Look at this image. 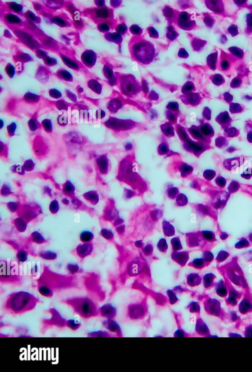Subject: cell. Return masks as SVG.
Returning a JSON list of instances; mask_svg holds the SVG:
<instances>
[{"instance_id": "cell-58", "label": "cell", "mask_w": 252, "mask_h": 372, "mask_svg": "<svg viewBox=\"0 0 252 372\" xmlns=\"http://www.w3.org/2000/svg\"><path fill=\"white\" fill-rule=\"evenodd\" d=\"M58 122H59V124L60 123V124H63V125L66 124L67 123H68L67 120H66V119L65 118V117H64V116H61V117H60V118H59V119H58Z\"/></svg>"}, {"instance_id": "cell-14", "label": "cell", "mask_w": 252, "mask_h": 372, "mask_svg": "<svg viewBox=\"0 0 252 372\" xmlns=\"http://www.w3.org/2000/svg\"><path fill=\"white\" fill-rule=\"evenodd\" d=\"M217 59V52H214L208 55L207 59V63L209 67L213 70L215 69L216 63Z\"/></svg>"}, {"instance_id": "cell-60", "label": "cell", "mask_w": 252, "mask_h": 372, "mask_svg": "<svg viewBox=\"0 0 252 372\" xmlns=\"http://www.w3.org/2000/svg\"><path fill=\"white\" fill-rule=\"evenodd\" d=\"M242 175H244V177H245V178H247V179H249V178L251 177V170H249L248 173H246V172H245V173H244V174H242Z\"/></svg>"}, {"instance_id": "cell-43", "label": "cell", "mask_w": 252, "mask_h": 372, "mask_svg": "<svg viewBox=\"0 0 252 372\" xmlns=\"http://www.w3.org/2000/svg\"><path fill=\"white\" fill-rule=\"evenodd\" d=\"M228 31L231 34V35H232V36H236L238 34L237 27L236 25H232L230 26L229 28H228Z\"/></svg>"}, {"instance_id": "cell-5", "label": "cell", "mask_w": 252, "mask_h": 372, "mask_svg": "<svg viewBox=\"0 0 252 372\" xmlns=\"http://www.w3.org/2000/svg\"><path fill=\"white\" fill-rule=\"evenodd\" d=\"M121 87L125 92L135 93L138 92L139 85L133 75H123L120 77Z\"/></svg>"}, {"instance_id": "cell-10", "label": "cell", "mask_w": 252, "mask_h": 372, "mask_svg": "<svg viewBox=\"0 0 252 372\" xmlns=\"http://www.w3.org/2000/svg\"><path fill=\"white\" fill-rule=\"evenodd\" d=\"M163 231L164 235L170 237L173 236L175 234V229L173 226L171 225L169 222L164 220L163 222Z\"/></svg>"}, {"instance_id": "cell-13", "label": "cell", "mask_w": 252, "mask_h": 372, "mask_svg": "<svg viewBox=\"0 0 252 372\" xmlns=\"http://www.w3.org/2000/svg\"><path fill=\"white\" fill-rule=\"evenodd\" d=\"M216 119L219 124L224 125L230 122L231 119L227 112H224L220 114Z\"/></svg>"}, {"instance_id": "cell-28", "label": "cell", "mask_w": 252, "mask_h": 372, "mask_svg": "<svg viewBox=\"0 0 252 372\" xmlns=\"http://www.w3.org/2000/svg\"><path fill=\"white\" fill-rule=\"evenodd\" d=\"M60 207L59 204L57 201L53 200L52 201L49 206V210L52 214H56L59 210Z\"/></svg>"}, {"instance_id": "cell-25", "label": "cell", "mask_w": 252, "mask_h": 372, "mask_svg": "<svg viewBox=\"0 0 252 372\" xmlns=\"http://www.w3.org/2000/svg\"><path fill=\"white\" fill-rule=\"evenodd\" d=\"M176 202L179 206H184L187 204V198L184 194H180L177 198Z\"/></svg>"}, {"instance_id": "cell-22", "label": "cell", "mask_w": 252, "mask_h": 372, "mask_svg": "<svg viewBox=\"0 0 252 372\" xmlns=\"http://www.w3.org/2000/svg\"><path fill=\"white\" fill-rule=\"evenodd\" d=\"M75 188L73 184L68 181L65 184L64 187V191L68 195L71 196L74 194Z\"/></svg>"}, {"instance_id": "cell-31", "label": "cell", "mask_w": 252, "mask_h": 372, "mask_svg": "<svg viewBox=\"0 0 252 372\" xmlns=\"http://www.w3.org/2000/svg\"><path fill=\"white\" fill-rule=\"evenodd\" d=\"M67 269L68 270V272H70V273L73 274L78 272V271L79 270V267L76 264L71 263L68 264L67 265Z\"/></svg>"}, {"instance_id": "cell-18", "label": "cell", "mask_w": 252, "mask_h": 372, "mask_svg": "<svg viewBox=\"0 0 252 372\" xmlns=\"http://www.w3.org/2000/svg\"><path fill=\"white\" fill-rule=\"evenodd\" d=\"M240 158H233L229 160H227L224 162V166L226 167H228L227 169H230V168L236 167L240 165Z\"/></svg>"}, {"instance_id": "cell-35", "label": "cell", "mask_w": 252, "mask_h": 372, "mask_svg": "<svg viewBox=\"0 0 252 372\" xmlns=\"http://www.w3.org/2000/svg\"><path fill=\"white\" fill-rule=\"evenodd\" d=\"M230 111L232 113H236L241 112L242 108L239 104L232 103L230 105Z\"/></svg>"}, {"instance_id": "cell-24", "label": "cell", "mask_w": 252, "mask_h": 372, "mask_svg": "<svg viewBox=\"0 0 252 372\" xmlns=\"http://www.w3.org/2000/svg\"><path fill=\"white\" fill-rule=\"evenodd\" d=\"M158 249L162 253H165L168 249V245L165 239H161L157 245Z\"/></svg>"}, {"instance_id": "cell-1", "label": "cell", "mask_w": 252, "mask_h": 372, "mask_svg": "<svg viewBox=\"0 0 252 372\" xmlns=\"http://www.w3.org/2000/svg\"><path fill=\"white\" fill-rule=\"evenodd\" d=\"M39 302L36 296L29 292H15L7 297L3 309L8 313L19 315L33 310Z\"/></svg>"}, {"instance_id": "cell-37", "label": "cell", "mask_w": 252, "mask_h": 372, "mask_svg": "<svg viewBox=\"0 0 252 372\" xmlns=\"http://www.w3.org/2000/svg\"><path fill=\"white\" fill-rule=\"evenodd\" d=\"M17 257L20 262H24L27 259V254L24 251H21L17 255Z\"/></svg>"}, {"instance_id": "cell-50", "label": "cell", "mask_w": 252, "mask_h": 372, "mask_svg": "<svg viewBox=\"0 0 252 372\" xmlns=\"http://www.w3.org/2000/svg\"><path fill=\"white\" fill-rule=\"evenodd\" d=\"M177 189L175 188L171 189L168 192L169 197L171 198L174 199V197L176 195V194L177 193Z\"/></svg>"}, {"instance_id": "cell-38", "label": "cell", "mask_w": 252, "mask_h": 372, "mask_svg": "<svg viewBox=\"0 0 252 372\" xmlns=\"http://www.w3.org/2000/svg\"><path fill=\"white\" fill-rule=\"evenodd\" d=\"M116 30L118 33L120 34L121 35H123L126 33L127 32V27L125 24H121L118 25L117 27L116 28Z\"/></svg>"}, {"instance_id": "cell-8", "label": "cell", "mask_w": 252, "mask_h": 372, "mask_svg": "<svg viewBox=\"0 0 252 372\" xmlns=\"http://www.w3.org/2000/svg\"><path fill=\"white\" fill-rule=\"evenodd\" d=\"M173 260L181 265L185 264L189 259V254L187 252H175L171 255Z\"/></svg>"}, {"instance_id": "cell-52", "label": "cell", "mask_w": 252, "mask_h": 372, "mask_svg": "<svg viewBox=\"0 0 252 372\" xmlns=\"http://www.w3.org/2000/svg\"><path fill=\"white\" fill-rule=\"evenodd\" d=\"M212 131L213 130H212L211 128L210 127H208L207 126H204L203 128V130H202V132L204 133V134L207 135H209V134H212Z\"/></svg>"}, {"instance_id": "cell-9", "label": "cell", "mask_w": 252, "mask_h": 372, "mask_svg": "<svg viewBox=\"0 0 252 372\" xmlns=\"http://www.w3.org/2000/svg\"><path fill=\"white\" fill-rule=\"evenodd\" d=\"M206 3L209 9L214 12H220L223 10V5L221 4L222 3L221 1H206Z\"/></svg>"}, {"instance_id": "cell-27", "label": "cell", "mask_w": 252, "mask_h": 372, "mask_svg": "<svg viewBox=\"0 0 252 372\" xmlns=\"http://www.w3.org/2000/svg\"><path fill=\"white\" fill-rule=\"evenodd\" d=\"M129 31L131 34L136 35V36H140L142 33V30L138 25H133L129 28Z\"/></svg>"}, {"instance_id": "cell-61", "label": "cell", "mask_w": 252, "mask_h": 372, "mask_svg": "<svg viewBox=\"0 0 252 372\" xmlns=\"http://www.w3.org/2000/svg\"><path fill=\"white\" fill-rule=\"evenodd\" d=\"M247 139L249 142H252V132H250L249 134H248Z\"/></svg>"}, {"instance_id": "cell-56", "label": "cell", "mask_w": 252, "mask_h": 372, "mask_svg": "<svg viewBox=\"0 0 252 372\" xmlns=\"http://www.w3.org/2000/svg\"><path fill=\"white\" fill-rule=\"evenodd\" d=\"M227 133L229 135V137H233L235 135L236 133V129L235 128H231L229 129L227 131Z\"/></svg>"}, {"instance_id": "cell-45", "label": "cell", "mask_w": 252, "mask_h": 372, "mask_svg": "<svg viewBox=\"0 0 252 372\" xmlns=\"http://www.w3.org/2000/svg\"><path fill=\"white\" fill-rule=\"evenodd\" d=\"M12 168H13L12 170L14 169V170H15V173H18V174H24V170H25L24 169V168L23 166H21L20 165L17 166L15 165L13 166H12Z\"/></svg>"}, {"instance_id": "cell-6", "label": "cell", "mask_w": 252, "mask_h": 372, "mask_svg": "<svg viewBox=\"0 0 252 372\" xmlns=\"http://www.w3.org/2000/svg\"><path fill=\"white\" fill-rule=\"evenodd\" d=\"M192 17V15L187 12H180L176 17L178 26L184 30H192L196 26V22Z\"/></svg>"}, {"instance_id": "cell-12", "label": "cell", "mask_w": 252, "mask_h": 372, "mask_svg": "<svg viewBox=\"0 0 252 372\" xmlns=\"http://www.w3.org/2000/svg\"><path fill=\"white\" fill-rule=\"evenodd\" d=\"M84 197L86 200L91 202L94 205L98 203L99 201V196L98 194L94 191H90L84 195Z\"/></svg>"}, {"instance_id": "cell-40", "label": "cell", "mask_w": 252, "mask_h": 372, "mask_svg": "<svg viewBox=\"0 0 252 372\" xmlns=\"http://www.w3.org/2000/svg\"><path fill=\"white\" fill-rule=\"evenodd\" d=\"M203 42H204L203 41L199 40V39L194 41L192 43V47L195 50H197V49L201 48L203 45H204V43H203Z\"/></svg>"}, {"instance_id": "cell-2", "label": "cell", "mask_w": 252, "mask_h": 372, "mask_svg": "<svg viewBox=\"0 0 252 372\" xmlns=\"http://www.w3.org/2000/svg\"><path fill=\"white\" fill-rule=\"evenodd\" d=\"M131 57L141 63L149 64L156 57V50L151 42L140 36L133 38L129 43Z\"/></svg>"}, {"instance_id": "cell-21", "label": "cell", "mask_w": 252, "mask_h": 372, "mask_svg": "<svg viewBox=\"0 0 252 372\" xmlns=\"http://www.w3.org/2000/svg\"><path fill=\"white\" fill-rule=\"evenodd\" d=\"M171 244L173 246V250L177 252L183 249L179 237H175L171 240Z\"/></svg>"}, {"instance_id": "cell-36", "label": "cell", "mask_w": 252, "mask_h": 372, "mask_svg": "<svg viewBox=\"0 0 252 372\" xmlns=\"http://www.w3.org/2000/svg\"><path fill=\"white\" fill-rule=\"evenodd\" d=\"M101 234L103 237H105V238L107 239H111L113 237V233L112 232L111 230L105 228L101 230Z\"/></svg>"}, {"instance_id": "cell-44", "label": "cell", "mask_w": 252, "mask_h": 372, "mask_svg": "<svg viewBox=\"0 0 252 372\" xmlns=\"http://www.w3.org/2000/svg\"><path fill=\"white\" fill-rule=\"evenodd\" d=\"M194 88V86L193 84L191 82H188L186 83L184 87H183V89L184 91H189V90H192Z\"/></svg>"}, {"instance_id": "cell-42", "label": "cell", "mask_w": 252, "mask_h": 372, "mask_svg": "<svg viewBox=\"0 0 252 372\" xmlns=\"http://www.w3.org/2000/svg\"><path fill=\"white\" fill-rule=\"evenodd\" d=\"M215 172L213 170H207V171H206L205 173H204V177H205L206 179L210 180L215 177Z\"/></svg>"}, {"instance_id": "cell-7", "label": "cell", "mask_w": 252, "mask_h": 372, "mask_svg": "<svg viewBox=\"0 0 252 372\" xmlns=\"http://www.w3.org/2000/svg\"><path fill=\"white\" fill-rule=\"evenodd\" d=\"M93 249V245L92 244L85 243L79 244L77 247L76 252L79 257L84 258L91 254Z\"/></svg>"}, {"instance_id": "cell-26", "label": "cell", "mask_w": 252, "mask_h": 372, "mask_svg": "<svg viewBox=\"0 0 252 372\" xmlns=\"http://www.w3.org/2000/svg\"><path fill=\"white\" fill-rule=\"evenodd\" d=\"M32 239L35 242L38 243H42L45 241V238L42 236L38 232L35 231L32 233Z\"/></svg>"}, {"instance_id": "cell-32", "label": "cell", "mask_w": 252, "mask_h": 372, "mask_svg": "<svg viewBox=\"0 0 252 372\" xmlns=\"http://www.w3.org/2000/svg\"><path fill=\"white\" fill-rule=\"evenodd\" d=\"M229 51L234 54V55L239 57H243V52L241 49L237 47H231L229 48Z\"/></svg>"}, {"instance_id": "cell-30", "label": "cell", "mask_w": 252, "mask_h": 372, "mask_svg": "<svg viewBox=\"0 0 252 372\" xmlns=\"http://www.w3.org/2000/svg\"><path fill=\"white\" fill-rule=\"evenodd\" d=\"M42 125L45 130L47 132H51L52 130V122L49 119H45L42 121Z\"/></svg>"}, {"instance_id": "cell-33", "label": "cell", "mask_w": 252, "mask_h": 372, "mask_svg": "<svg viewBox=\"0 0 252 372\" xmlns=\"http://www.w3.org/2000/svg\"><path fill=\"white\" fill-rule=\"evenodd\" d=\"M212 82L215 85H220L224 83V79L222 76L220 74H216L213 77Z\"/></svg>"}, {"instance_id": "cell-4", "label": "cell", "mask_w": 252, "mask_h": 372, "mask_svg": "<svg viewBox=\"0 0 252 372\" xmlns=\"http://www.w3.org/2000/svg\"><path fill=\"white\" fill-rule=\"evenodd\" d=\"M48 311L51 316L50 318L45 319L42 321V330H43V332L53 327L64 328L66 326L67 320L62 317L56 309H50Z\"/></svg>"}, {"instance_id": "cell-19", "label": "cell", "mask_w": 252, "mask_h": 372, "mask_svg": "<svg viewBox=\"0 0 252 372\" xmlns=\"http://www.w3.org/2000/svg\"><path fill=\"white\" fill-rule=\"evenodd\" d=\"M178 36V33L176 32L173 26H168L167 28L166 37L169 40L171 41H174L177 38Z\"/></svg>"}, {"instance_id": "cell-49", "label": "cell", "mask_w": 252, "mask_h": 372, "mask_svg": "<svg viewBox=\"0 0 252 372\" xmlns=\"http://www.w3.org/2000/svg\"><path fill=\"white\" fill-rule=\"evenodd\" d=\"M50 96H51V97H53L54 98H55V95H56V99H58V98L62 96L61 94L60 93V92L58 91V90H51L50 92Z\"/></svg>"}, {"instance_id": "cell-41", "label": "cell", "mask_w": 252, "mask_h": 372, "mask_svg": "<svg viewBox=\"0 0 252 372\" xmlns=\"http://www.w3.org/2000/svg\"><path fill=\"white\" fill-rule=\"evenodd\" d=\"M147 30L150 37L154 38H158L159 37V34L154 27H149L147 29Z\"/></svg>"}, {"instance_id": "cell-59", "label": "cell", "mask_w": 252, "mask_h": 372, "mask_svg": "<svg viewBox=\"0 0 252 372\" xmlns=\"http://www.w3.org/2000/svg\"><path fill=\"white\" fill-rule=\"evenodd\" d=\"M202 234H203V235L204 236V238L206 239L210 240V239L212 238V234H211V233L210 232H208V231H204V232H203V233Z\"/></svg>"}, {"instance_id": "cell-17", "label": "cell", "mask_w": 252, "mask_h": 372, "mask_svg": "<svg viewBox=\"0 0 252 372\" xmlns=\"http://www.w3.org/2000/svg\"><path fill=\"white\" fill-rule=\"evenodd\" d=\"M66 327L72 330L75 331L79 328L81 324L79 321L75 319H70L66 321Z\"/></svg>"}, {"instance_id": "cell-55", "label": "cell", "mask_w": 252, "mask_h": 372, "mask_svg": "<svg viewBox=\"0 0 252 372\" xmlns=\"http://www.w3.org/2000/svg\"><path fill=\"white\" fill-rule=\"evenodd\" d=\"M212 19L210 18V17H207L205 19H204V22L205 23L206 25H207L208 26L210 27V25H212L213 21Z\"/></svg>"}, {"instance_id": "cell-34", "label": "cell", "mask_w": 252, "mask_h": 372, "mask_svg": "<svg viewBox=\"0 0 252 372\" xmlns=\"http://www.w3.org/2000/svg\"><path fill=\"white\" fill-rule=\"evenodd\" d=\"M34 166L35 164L34 163L33 161L31 159H30L25 161L23 167L26 171H31L34 168Z\"/></svg>"}, {"instance_id": "cell-29", "label": "cell", "mask_w": 252, "mask_h": 372, "mask_svg": "<svg viewBox=\"0 0 252 372\" xmlns=\"http://www.w3.org/2000/svg\"><path fill=\"white\" fill-rule=\"evenodd\" d=\"M38 123L36 119L34 118L31 119L28 122L29 127L30 130L33 132L37 130L38 128Z\"/></svg>"}, {"instance_id": "cell-39", "label": "cell", "mask_w": 252, "mask_h": 372, "mask_svg": "<svg viewBox=\"0 0 252 372\" xmlns=\"http://www.w3.org/2000/svg\"><path fill=\"white\" fill-rule=\"evenodd\" d=\"M16 129V125L15 123H12L7 127V130L9 135L12 136L14 135L15 130Z\"/></svg>"}, {"instance_id": "cell-11", "label": "cell", "mask_w": 252, "mask_h": 372, "mask_svg": "<svg viewBox=\"0 0 252 372\" xmlns=\"http://www.w3.org/2000/svg\"><path fill=\"white\" fill-rule=\"evenodd\" d=\"M94 235L92 232L88 230L83 231L80 234V239L82 242L88 243L93 240Z\"/></svg>"}, {"instance_id": "cell-62", "label": "cell", "mask_w": 252, "mask_h": 372, "mask_svg": "<svg viewBox=\"0 0 252 372\" xmlns=\"http://www.w3.org/2000/svg\"><path fill=\"white\" fill-rule=\"evenodd\" d=\"M136 245L137 247H140L142 245V242L141 241H137L136 243Z\"/></svg>"}, {"instance_id": "cell-48", "label": "cell", "mask_w": 252, "mask_h": 372, "mask_svg": "<svg viewBox=\"0 0 252 372\" xmlns=\"http://www.w3.org/2000/svg\"><path fill=\"white\" fill-rule=\"evenodd\" d=\"M241 84V80L239 79L235 78L232 81L231 83V87L233 88H236L238 87Z\"/></svg>"}, {"instance_id": "cell-54", "label": "cell", "mask_w": 252, "mask_h": 372, "mask_svg": "<svg viewBox=\"0 0 252 372\" xmlns=\"http://www.w3.org/2000/svg\"><path fill=\"white\" fill-rule=\"evenodd\" d=\"M229 62L227 61V60H224V61L222 62L221 66H222V69L223 70H225L229 68Z\"/></svg>"}, {"instance_id": "cell-16", "label": "cell", "mask_w": 252, "mask_h": 372, "mask_svg": "<svg viewBox=\"0 0 252 372\" xmlns=\"http://www.w3.org/2000/svg\"><path fill=\"white\" fill-rule=\"evenodd\" d=\"M108 40L111 41L112 42H114L115 43H121L122 41V37L121 34L118 33H113L108 34Z\"/></svg>"}, {"instance_id": "cell-51", "label": "cell", "mask_w": 252, "mask_h": 372, "mask_svg": "<svg viewBox=\"0 0 252 372\" xmlns=\"http://www.w3.org/2000/svg\"><path fill=\"white\" fill-rule=\"evenodd\" d=\"M216 182H217L216 183H217L218 185L221 186L226 185V180H225V179H224L223 177H222L218 178L216 179Z\"/></svg>"}, {"instance_id": "cell-20", "label": "cell", "mask_w": 252, "mask_h": 372, "mask_svg": "<svg viewBox=\"0 0 252 372\" xmlns=\"http://www.w3.org/2000/svg\"><path fill=\"white\" fill-rule=\"evenodd\" d=\"M164 16L167 17L168 19H171L173 20V19H176L177 16V14H176L174 12V10H173L171 8H170L168 6H166V8H164Z\"/></svg>"}, {"instance_id": "cell-23", "label": "cell", "mask_w": 252, "mask_h": 372, "mask_svg": "<svg viewBox=\"0 0 252 372\" xmlns=\"http://www.w3.org/2000/svg\"><path fill=\"white\" fill-rule=\"evenodd\" d=\"M15 226L20 231H23L26 228V224L21 218L18 217L15 220Z\"/></svg>"}, {"instance_id": "cell-57", "label": "cell", "mask_w": 252, "mask_h": 372, "mask_svg": "<svg viewBox=\"0 0 252 372\" xmlns=\"http://www.w3.org/2000/svg\"><path fill=\"white\" fill-rule=\"evenodd\" d=\"M247 19L248 25L252 27V14H248L247 15Z\"/></svg>"}, {"instance_id": "cell-15", "label": "cell", "mask_w": 252, "mask_h": 372, "mask_svg": "<svg viewBox=\"0 0 252 372\" xmlns=\"http://www.w3.org/2000/svg\"><path fill=\"white\" fill-rule=\"evenodd\" d=\"M40 256L47 260H54L57 258V254L51 251H42L40 253Z\"/></svg>"}, {"instance_id": "cell-3", "label": "cell", "mask_w": 252, "mask_h": 372, "mask_svg": "<svg viewBox=\"0 0 252 372\" xmlns=\"http://www.w3.org/2000/svg\"><path fill=\"white\" fill-rule=\"evenodd\" d=\"M63 302L70 306L82 318H91L98 315L99 312L94 302L89 297H71L63 300Z\"/></svg>"}, {"instance_id": "cell-46", "label": "cell", "mask_w": 252, "mask_h": 372, "mask_svg": "<svg viewBox=\"0 0 252 372\" xmlns=\"http://www.w3.org/2000/svg\"><path fill=\"white\" fill-rule=\"evenodd\" d=\"M178 55L179 57L182 58H187L189 57V54L184 48H181L179 50Z\"/></svg>"}, {"instance_id": "cell-47", "label": "cell", "mask_w": 252, "mask_h": 372, "mask_svg": "<svg viewBox=\"0 0 252 372\" xmlns=\"http://www.w3.org/2000/svg\"><path fill=\"white\" fill-rule=\"evenodd\" d=\"M153 250V248L152 246L151 245H147L146 247H145L144 249L143 250V252H144L145 255H150L152 253Z\"/></svg>"}, {"instance_id": "cell-53", "label": "cell", "mask_w": 252, "mask_h": 372, "mask_svg": "<svg viewBox=\"0 0 252 372\" xmlns=\"http://www.w3.org/2000/svg\"><path fill=\"white\" fill-rule=\"evenodd\" d=\"M224 97L225 100L227 102L231 101L232 100V99H233L232 95H231V94H229V92H225L224 94Z\"/></svg>"}]
</instances>
